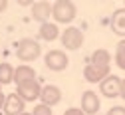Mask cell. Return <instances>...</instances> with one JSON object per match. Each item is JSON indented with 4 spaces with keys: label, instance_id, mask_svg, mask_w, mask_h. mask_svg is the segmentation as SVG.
I'll return each mask as SVG.
<instances>
[{
    "label": "cell",
    "instance_id": "1",
    "mask_svg": "<svg viewBox=\"0 0 125 115\" xmlns=\"http://www.w3.org/2000/svg\"><path fill=\"white\" fill-rule=\"evenodd\" d=\"M77 16V6L72 0H58L52 4V18L54 24H70Z\"/></svg>",
    "mask_w": 125,
    "mask_h": 115
},
{
    "label": "cell",
    "instance_id": "2",
    "mask_svg": "<svg viewBox=\"0 0 125 115\" xmlns=\"http://www.w3.org/2000/svg\"><path fill=\"white\" fill-rule=\"evenodd\" d=\"M42 54V46L38 44V40H32V38H24L18 42V48H16V58L22 62V63H28V62H34L38 60Z\"/></svg>",
    "mask_w": 125,
    "mask_h": 115
},
{
    "label": "cell",
    "instance_id": "3",
    "mask_svg": "<svg viewBox=\"0 0 125 115\" xmlns=\"http://www.w3.org/2000/svg\"><path fill=\"white\" fill-rule=\"evenodd\" d=\"M60 40H62V46L66 48V50L70 52H75V50H80V48L83 46V32L80 28H75V26H68L64 32L60 34Z\"/></svg>",
    "mask_w": 125,
    "mask_h": 115
},
{
    "label": "cell",
    "instance_id": "4",
    "mask_svg": "<svg viewBox=\"0 0 125 115\" xmlns=\"http://www.w3.org/2000/svg\"><path fill=\"white\" fill-rule=\"evenodd\" d=\"M44 63H46V68H48L50 72H64L68 68V63H70V58L64 50H50L48 54L44 56Z\"/></svg>",
    "mask_w": 125,
    "mask_h": 115
},
{
    "label": "cell",
    "instance_id": "5",
    "mask_svg": "<svg viewBox=\"0 0 125 115\" xmlns=\"http://www.w3.org/2000/svg\"><path fill=\"white\" fill-rule=\"evenodd\" d=\"M40 91H42V85L38 84V79H32V81L18 84L14 93H16L24 103H28V101H38L40 99Z\"/></svg>",
    "mask_w": 125,
    "mask_h": 115
},
{
    "label": "cell",
    "instance_id": "6",
    "mask_svg": "<svg viewBox=\"0 0 125 115\" xmlns=\"http://www.w3.org/2000/svg\"><path fill=\"white\" fill-rule=\"evenodd\" d=\"M62 101V89L54 84H48V85H44L42 91H40V103L46 105V107H54Z\"/></svg>",
    "mask_w": 125,
    "mask_h": 115
},
{
    "label": "cell",
    "instance_id": "7",
    "mask_svg": "<svg viewBox=\"0 0 125 115\" xmlns=\"http://www.w3.org/2000/svg\"><path fill=\"white\" fill-rule=\"evenodd\" d=\"M99 107H101L99 95H97L95 91L87 89V91L82 95V105H80V109H82L85 115H95V113L99 111Z\"/></svg>",
    "mask_w": 125,
    "mask_h": 115
},
{
    "label": "cell",
    "instance_id": "8",
    "mask_svg": "<svg viewBox=\"0 0 125 115\" xmlns=\"http://www.w3.org/2000/svg\"><path fill=\"white\" fill-rule=\"evenodd\" d=\"M107 75H111L109 68H99V65H93V63H87L83 68V77L89 84H101Z\"/></svg>",
    "mask_w": 125,
    "mask_h": 115
},
{
    "label": "cell",
    "instance_id": "9",
    "mask_svg": "<svg viewBox=\"0 0 125 115\" xmlns=\"http://www.w3.org/2000/svg\"><path fill=\"white\" fill-rule=\"evenodd\" d=\"M119 81H121V77H117V75H107L101 84H99L101 95H103V97H109V99L117 97V95H119Z\"/></svg>",
    "mask_w": 125,
    "mask_h": 115
},
{
    "label": "cell",
    "instance_id": "10",
    "mask_svg": "<svg viewBox=\"0 0 125 115\" xmlns=\"http://www.w3.org/2000/svg\"><path fill=\"white\" fill-rule=\"evenodd\" d=\"M32 18L40 24H46L50 22L52 18V4L50 2H32Z\"/></svg>",
    "mask_w": 125,
    "mask_h": 115
},
{
    "label": "cell",
    "instance_id": "11",
    "mask_svg": "<svg viewBox=\"0 0 125 115\" xmlns=\"http://www.w3.org/2000/svg\"><path fill=\"white\" fill-rule=\"evenodd\" d=\"M24 109H26V103L20 99L16 93L6 95L4 105H2V111H4L6 115H20V113H24Z\"/></svg>",
    "mask_w": 125,
    "mask_h": 115
},
{
    "label": "cell",
    "instance_id": "12",
    "mask_svg": "<svg viewBox=\"0 0 125 115\" xmlns=\"http://www.w3.org/2000/svg\"><path fill=\"white\" fill-rule=\"evenodd\" d=\"M38 75H36V70L32 68L30 63H20L18 68H14V84H24V81H32V79H36Z\"/></svg>",
    "mask_w": 125,
    "mask_h": 115
},
{
    "label": "cell",
    "instance_id": "13",
    "mask_svg": "<svg viewBox=\"0 0 125 115\" xmlns=\"http://www.w3.org/2000/svg\"><path fill=\"white\" fill-rule=\"evenodd\" d=\"M38 38H40V40H44V42H56V40L60 38V26H58V24H54V22L40 24Z\"/></svg>",
    "mask_w": 125,
    "mask_h": 115
},
{
    "label": "cell",
    "instance_id": "14",
    "mask_svg": "<svg viewBox=\"0 0 125 115\" xmlns=\"http://www.w3.org/2000/svg\"><path fill=\"white\" fill-rule=\"evenodd\" d=\"M111 30L113 34L125 38V8H117L111 14Z\"/></svg>",
    "mask_w": 125,
    "mask_h": 115
},
{
    "label": "cell",
    "instance_id": "15",
    "mask_svg": "<svg viewBox=\"0 0 125 115\" xmlns=\"http://www.w3.org/2000/svg\"><path fill=\"white\" fill-rule=\"evenodd\" d=\"M89 63L99 65V68H109V63H111V54H109V50H105V48H99V50H95L91 54Z\"/></svg>",
    "mask_w": 125,
    "mask_h": 115
},
{
    "label": "cell",
    "instance_id": "16",
    "mask_svg": "<svg viewBox=\"0 0 125 115\" xmlns=\"http://www.w3.org/2000/svg\"><path fill=\"white\" fill-rule=\"evenodd\" d=\"M12 79H14V65L8 62H2L0 63V85L12 84Z\"/></svg>",
    "mask_w": 125,
    "mask_h": 115
},
{
    "label": "cell",
    "instance_id": "17",
    "mask_svg": "<svg viewBox=\"0 0 125 115\" xmlns=\"http://www.w3.org/2000/svg\"><path fill=\"white\" fill-rule=\"evenodd\" d=\"M115 63L117 68L125 72V38L117 44V50H115Z\"/></svg>",
    "mask_w": 125,
    "mask_h": 115
},
{
    "label": "cell",
    "instance_id": "18",
    "mask_svg": "<svg viewBox=\"0 0 125 115\" xmlns=\"http://www.w3.org/2000/svg\"><path fill=\"white\" fill-rule=\"evenodd\" d=\"M32 115H54V113H52V109H50V107H46V105L38 103V105L32 109Z\"/></svg>",
    "mask_w": 125,
    "mask_h": 115
},
{
    "label": "cell",
    "instance_id": "19",
    "mask_svg": "<svg viewBox=\"0 0 125 115\" xmlns=\"http://www.w3.org/2000/svg\"><path fill=\"white\" fill-rule=\"evenodd\" d=\"M107 115H125V107L123 105H113L107 111Z\"/></svg>",
    "mask_w": 125,
    "mask_h": 115
},
{
    "label": "cell",
    "instance_id": "20",
    "mask_svg": "<svg viewBox=\"0 0 125 115\" xmlns=\"http://www.w3.org/2000/svg\"><path fill=\"white\" fill-rule=\"evenodd\" d=\"M64 115H85L80 107H70V109H66L64 111Z\"/></svg>",
    "mask_w": 125,
    "mask_h": 115
},
{
    "label": "cell",
    "instance_id": "21",
    "mask_svg": "<svg viewBox=\"0 0 125 115\" xmlns=\"http://www.w3.org/2000/svg\"><path fill=\"white\" fill-rule=\"evenodd\" d=\"M119 97H121V99H125V77L119 81Z\"/></svg>",
    "mask_w": 125,
    "mask_h": 115
},
{
    "label": "cell",
    "instance_id": "22",
    "mask_svg": "<svg viewBox=\"0 0 125 115\" xmlns=\"http://www.w3.org/2000/svg\"><path fill=\"white\" fill-rule=\"evenodd\" d=\"M6 8H8V2H6V0H0V14L6 12Z\"/></svg>",
    "mask_w": 125,
    "mask_h": 115
},
{
    "label": "cell",
    "instance_id": "23",
    "mask_svg": "<svg viewBox=\"0 0 125 115\" xmlns=\"http://www.w3.org/2000/svg\"><path fill=\"white\" fill-rule=\"evenodd\" d=\"M4 99H6V95L0 91V109H2V105H4Z\"/></svg>",
    "mask_w": 125,
    "mask_h": 115
},
{
    "label": "cell",
    "instance_id": "24",
    "mask_svg": "<svg viewBox=\"0 0 125 115\" xmlns=\"http://www.w3.org/2000/svg\"><path fill=\"white\" fill-rule=\"evenodd\" d=\"M20 115H32V113H28V111H24V113H20Z\"/></svg>",
    "mask_w": 125,
    "mask_h": 115
},
{
    "label": "cell",
    "instance_id": "25",
    "mask_svg": "<svg viewBox=\"0 0 125 115\" xmlns=\"http://www.w3.org/2000/svg\"><path fill=\"white\" fill-rule=\"evenodd\" d=\"M0 91H2V85H0Z\"/></svg>",
    "mask_w": 125,
    "mask_h": 115
},
{
    "label": "cell",
    "instance_id": "26",
    "mask_svg": "<svg viewBox=\"0 0 125 115\" xmlns=\"http://www.w3.org/2000/svg\"><path fill=\"white\" fill-rule=\"evenodd\" d=\"M123 8H125V2H123Z\"/></svg>",
    "mask_w": 125,
    "mask_h": 115
}]
</instances>
